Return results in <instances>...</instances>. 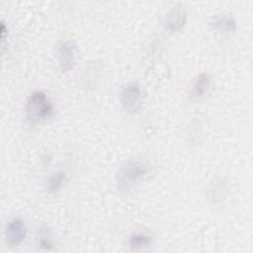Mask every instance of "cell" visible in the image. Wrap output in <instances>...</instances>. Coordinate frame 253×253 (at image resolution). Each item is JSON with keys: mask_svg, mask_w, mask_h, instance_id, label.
<instances>
[{"mask_svg": "<svg viewBox=\"0 0 253 253\" xmlns=\"http://www.w3.org/2000/svg\"><path fill=\"white\" fill-rule=\"evenodd\" d=\"M40 245L45 249H50L52 247V244L50 242V240L46 237V236H43V235H41V238H40Z\"/></svg>", "mask_w": 253, "mask_h": 253, "instance_id": "11", "label": "cell"}, {"mask_svg": "<svg viewBox=\"0 0 253 253\" xmlns=\"http://www.w3.org/2000/svg\"><path fill=\"white\" fill-rule=\"evenodd\" d=\"M142 91L137 82H129L125 85L121 91L120 99L126 111L134 113L137 111L141 104Z\"/></svg>", "mask_w": 253, "mask_h": 253, "instance_id": "3", "label": "cell"}, {"mask_svg": "<svg viewBox=\"0 0 253 253\" xmlns=\"http://www.w3.org/2000/svg\"><path fill=\"white\" fill-rule=\"evenodd\" d=\"M212 26L213 28L219 30V31H224L226 33L229 32H234L236 29V23L231 14H220L219 16H215L212 21Z\"/></svg>", "mask_w": 253, "mask_h": 253, "instance_id": "8", "label": "cell"}, {"mask_svg": "<svg viewBox=\"0 0 253 253\" xmlns=\"http://www.w3.org/2000/svg\"><path fill=\"white\" fill-rule=\"evenodd\" d=\"M187 12L183 5L178 4L174 6L165 18V27L169 32L179 31L186 23Z\"/></svg>", "mask_w": 253, "mask_h": 253, "instance_id": "6", "label": "cell"}, {"mask_svg": "<svg viewBox=\"0 0 253 253\" xmlns=\"http://www.w3.org/2000/svg\"><path fill=\"white\" fill-rule=\"evenodd\" d=\"M25 111L27 119L34 124L51 118L53 106L43 92L35 91L29 96Z\"/></svg>", "mask_w": 253, "mask_h": 253, "instance_id": "1", "label": "cell"}, {"mask_svg": "<svg viewBox=\"0 0 253 253\" xmlns=\"http://www.w3.org/2000/svg\"><path fill=\"white\" fill-rule=\"evenodd\" d=\"M147 167L141 161H128L119 170L116 181L121 192H127L135 186L146 174Z\"/></svg>", "mask_w": 253, "mask_h": 253, "instance_id": "2", "label": "cell"}, {"mask_svg": "<svg viewBox=\"0 0 253 253\" xmlns=\"http://www.w3.org/2000/svg\"><path fill=\"white\" fill-rule=\"evenodd\" d=\"M27 227L23 219H11L5 228V237L10 246H19L26 238Z\"/></svg>", "mask_w": 253, "mask_h": 253, "instance_id": "4", "label": "cell"}, {"mask_svg": "<svg viewBox=\"0 0 253 253\" xmlns=\"http://www.w3.org/2000/svg\"><path fill=\"white\" fill-rule=\"evenodd\" d=\"M129 246L133 250H140L150 245L151 236L145 233H135L129 238Z\"/></svg>", "mask_w": 253, "mask_h": 253, "instance_id": "9", "label": "cell"}, {"mask_svg": "<svg viewBox=\"0 0 253 253\" xmlns=\"http://www.w3.org/2000/svg\"><path fill=\"white\" fill-rule=\"evenodd\" d=\"M211 81V78L209 73H207V72L201 73L197 77V79L195 80V82L192 86V91H191L192 97L197 98V99L204 97L210 89Z\"/></svg>", "mask_w": 253, "mask_h": 253, "instance_id": "7", "label": "cell"}, {"mask_svg": "<svg viewBox=\"0 0 253 253\" xmlns=\"http://www.w3.org/2000/svg\"><path fill=\"white\" fill-rule=\"evenodd\" d=\"M65 178H66V175L63 171H58L53 173L47 181V191L52 194L57 193L61 189L65 181Z\"/></svg>", "mask_w": 253, "mask_h": 253, "instance_id": "10", "label": "cell"}, {"mask_svg": "<svg viewBox=\"0 0 253 253\" xmlns=\"http://www.w3.org/2000/svg\"><path fill=\"white\" fill-rule=\"evenodd\" d=\"M75 42L73 41H65L61 42L58 46V59H59V65L62 71H68L73 68L75 59H74V53H75Z\"/></svg>", "mask_w": 253, "mask_h": 253, "instance_id": "5", "label": "cell"}]
</instances>
